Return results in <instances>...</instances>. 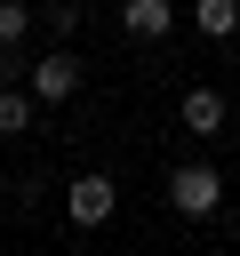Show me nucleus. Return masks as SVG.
I'll list each match as a JSON object with an SVG mask.
<instances>
[{"label": "nucleus", "instance_id": "423d86ee", "mask_svg": "<svg viewBox=\"0 0 240 256\" xmlns=\"http://www.w3.org/2000/svg\"><path fill=\"white\" fill-rule=\"evenodd\" d=\"M192 32L200 40H232L240 32V0H192Z\"/></svg>", "mask_w": 240, "mask_h": 256}, {"label": "nucleus", "instance_id": "0eeeda50", "mask_svg": "<svg viewBox=\"0 0 240 256\" xmlns=\"http://www.w3.org/2000/svg\"><path fill=\"white\" fill-rule=\"evenodd\" d=\"M32 120H40V104L24 88H0V136H32Z\"/></svg>", "mask_w": 240, "mask_h": 256}, {"label": "nucleus", "instance_id": "7ed1b4c3", "mask_svg": "<svg viewBox=\"0 0 240 256\" xmlns=\"http://www.w3.org/2000/svg\"><path fill=\"white\" fill-rule=\"evenodd\" d=\"M64 96H80V56L72 48H56V56L32 64V104H64Z\"/></svg>", "mask_w": 240, "mask_h": 256}, {"label": "nucleus", "instance_id": "6e6552de", "mask_svg": "<svg viewBox=\"0 0 240 256\" xmlns=\"http://www.w3.org/2000/svg\"><path fill=\"white\" fill-rule=\"evenodd\" d=\"M24 32H32V8L24 0H0V48H16Z\"/></svg>", "mask_w": 240, "mask_h": 256}, {"label": "nucleus", "instance_id": "f257e3e1", "mask_svg": "<svg viewBox=\"0 0 240 256\" xmlns=\"http://www.w3.org/2000/svg\"><path fill=\"white\" fill-rule=\"evenodd\" d=\"M112 208H120V184H112L104 168H80V176L64 184V216H72L80 232H96V224H112Z\"/></svg>", "mask_w": 240, "mask_h": 256}, {"label": "nucleus", "instance_id": "39448f33", "mask_svg": "<svg viewBox=\"0 0 240 256\" xmlns=\"http://www.w3.org/2000/svg\"><path fill=\"white\" fill-rule=\"evenodd\" d=\"M168 24H176L168 0H128V8H120V32H128V40H160Z\"/></svg>", "mask_w": 240, "mask_h": 256}, {"label": "nucleus", "instance_id": "1a4fd4ad", "mask_svg": "<svg viewBox=\"0 0 240 256\" xmlns=\"http://www.w3.org/2000/svg\"><path fill=\"white\" fill-rule=\"evenodd\" d=\"M48 32H56V40H72V32H80V8H72V0H56V8H48Z\"/></svg>", "mask_w": 240, "mask_h": 256}, {"label": "nucleus", "instance_id": "f03ea898", "mask_svg": "<svg viewBox=\"0 0 240 256\" xmlns=\"http://www.w3.org/2000/svg\"><path fill=\"white\" fill-rule=\"evenodd\" d=\"M168 208H176V216H216V208H224V176L200 168V160H192V168H168Z\"/></svg>", "mask_w": 240, "mask_h": 256}, {"label": "nucleus", "instance_id": "20e7f679", "mask_svg": "<svg viewBox=\"0 0 240 256\" xmlns=\"http://www.w3.org/2000/svg\"><path fill=\"white\" fill-rule=\"evenodd\" d=\"M176 120H184V136H216V128H224V96H216V88H184Z\"/></svg>", "mask_w": 240, "mask_h": 256}]
</instances>
